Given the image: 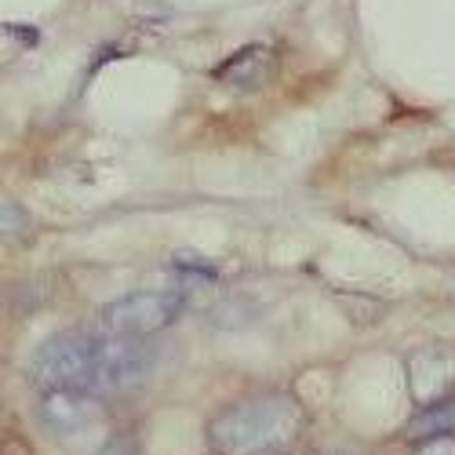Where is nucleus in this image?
Here are the masks:
<instances>
[{
  "instance_id": "10",
  "label": "nucleus",
  "mask_w": 455,
  "mask_h": 455,
  "mask_svg": "<svg viewBox=\"0 0 455 455\" xmlns=\"http://www.w3.org/2000/svg\"><path fill=\"white\" fill-rule=\"evenodd\" d=\"M99 455H128V448H124V444H109V448H102Z\"/></svg>"
},
{
  "instance_id": "4",
  "label": "nucleus",
  "mask_w": 455,
  "mask_h": 455,
  "mask_svg": "<svg viewBox=\"0 0 455 455\" xmlns=\"http://www.w3.org/2000/svg\"><path fill=\"white\" fill-rule=\"evenodd\" d=\"M408 394L419 408L455 401V347H423L408 357Z\"/></svg>"
},
{
  "instance_id": "5",
  "label": "nucleus",
  "mask_w": 455,
  "mask_h": 455,
  "mask_svg": "<svg viewBox=\"0 0 455 455\" xmlns=\"http://www.w3.org/2000/svg\"><path fill=\"white\" fill-rule=\"evenodd\" d=\"M36 419H41V427L52 437L73 441V437H84L95 427L99 401L77 390H44V397L36 401Z\"/></svg>"
},
{
  "instance_id": "3",
  "label": "nucleus",
  "mask_w": 455,
  "mask_h": 455,
  "mask_svg": "<svg viewBox=\"0 0 455 455\" xmlns=\"http://www.w3.org/2000/svg\"><path fill=\"white\" fill-rule=\"evenodd\" d=\"M182 307H186L182 291H132V295L106 302L99 314V324L109 335L146 339V335H157L161 328H168L172 321H179Z\"/></svg>"
},
{
  "instance_id": "6",
  "label": "nucleus",
  "mask_w": 455,
  "mask_h": 455,
  "mask_svg": "<svg viewBox=\"0 0 455 455\" xmlns=\"http://www.w3.org/2000/svg\"><path fill=\"white\" fill-rule=\"evenodd\" d=\"M277 73V55L267 44H248L237 55H230L219 69H215V81L234 88V92H255L262 84H270Z\"/></svg>"
},
{
  "instance_id": "7",
  "label": "nucleus",
  "mask_w": 455,
  "mask_h": 455,
  "mask_svg": "<svg viewBox=\"0 0 455 455\" xmlns=\"http://www.w3.org/2000/svg\"><path fill=\"white\" fill-rule=\"evenodd\" d=\"M408 441H441V437H455V401L448 404H434V408H419V415L408 423Z\"/></svg>"
},
{
  "instance_id": "8",
  "label": "nucleus",
  "mask_w": 455,
  "mask_h": 455,
  "mask_svg": "<svg viewBox=\"0 0 455 455\" xmlns=\"http://www.w3.org/2000/svg\"><path fill=\"white\" fill-rule=\"evenodd\" d=\"M26 230V219L19 215V204L4 201V237H19Z\"/></svg>"
},
{
  "instance_id": "1",
  "label": "nucleus",
  "mask_w": 455,
  "mask_h": 455,
  "mask_svg": "<svg viewBox=\"0 0 455 455\" xmlns=\"http://www.w3.org/2000/svg\"><path fill=\"white\" fill-rule=\"evenodd\" d=\"M157 350L132 335H92L62 331L33 354L29 375L41 390H77V394H121L139 387L154 371Z\"/></svg>"
},
{
  "instance_id": "9",
  "label": "nucleus",
  "mask_w": 455,
  "mask_h": 455,
  "mask_svg": "<svg viewBox=\"0 0 455 455\" xmlns=\"http://www.w3.org/2000/svg\"><path fill=\"white\" fill-rule=\"evenodd\" d=\"M415 455H455V437H441V441H427Z\"/></svg>"
},
{
  "instance_id": "2",
  "label": "nucleus",
  "mask_w": 455,
  "mask_h": 455,
  "mask_svg": "<svg viewBox=\"0 0 455 455\" xmlns=\"http://www.w3.org/2000/svg\"><path fill=\"white\" fill-rule=\"evenodd\" d=\"M302 430L307 411L291 394H259L215 411L208 444L219 455H288Z\"/></svg>"
}]
</instances>
